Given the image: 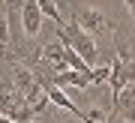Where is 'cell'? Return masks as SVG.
Wrapping results in <instances>:
<instances>
[{"label":"cell","instance_id":"obj_1","mask_svg":"<svg viewBox=\"0 0 135 123\" xmlns=\"http://www.w3.org/2000/svg\"><path fill=\"white\" fill-rule=\"evenodd\" d=\"M57 36H60V42H63V45H69L78 57H81L87 66H96L99 48H96V42H93V36H90V33H84V30L78 27L75 21H63L60 27H57Z\"/></svg>","mask_w":135,"mask_h":123},{"label":"cell","instance_id":"obj_2","mask_svg":"<svg viewBox=\"0 0 135 123\" xmlns=\"http://www.w3.org/2000/svg\"><path fill=\"white\" fill-rule=\"evenodd\" d=\"M0 114L15 123H30L33 120V108L24 102V96L15 90L12 81H0Z\"/></svg>","mask_w":135,"mask_h":123},{"label":"cell","instance_id":"obj_3","mask_svg":"<svg viewBox=\"0 0 135 123\" xmlns=\"http://www.w3.org/2000/svg\"><path fill=\"white\" fill-rule=\"evenodd\" d=\"M114 45H117V57H114V66H111V75H108V81H111V99H114L123 87L135 84V60L129 57V48H126L120 39H114Z\"/></svg>","mask_w":135,"mask_h":123},{"label":"cell","instance_id":"obj_4","mask_svg":"<svg viewBox=\"0 0 135 123\" xmlns=\"http://www.w3.org/2000/svg\"><path fill=\"white\" fill-rule=\"evenodd\" d=\"M12 75H15V90H18L21 96H24L27 105H36V102H48V96H45L42 84H39L36 72L27 66V63H12Z\"/></svg>","mask_w":135,"mask_h":123},{"label":"cell","instance_id":"obj_5","mask_svg":"<svg viewBox=\"0 0 135 123\" xmlns=\"http://www.w3.org/2000/svg\"><path fill=\"white\" fill-rule=\"evenodd\" d=\"M72 21H75L78 27L84 30V33H90V36H108L111 30H114L111 18H108L105 12L93 9V6H75V12H72Z\"/></svg>","mask_w":135,"mask_h":123},{"label":"cell","instance_id":"obj_6","mask_svg":"<svg viewBox=\"0 0 135 123\" xmlns=\"http://www.w3.org/2000/svg\"><path fill=\"white\" fill-rule=\"evenodd\" d=\"M111 123L123 120V123H135V84L123 87L120 93L114 96V108H111Z\"/></svg>","mask_w":135,"mask_h":123},{"label":"cell","instance_id":"obj_7","mask_svg":"<svg viewBox=\"0 0 135 123\" xmlns=\"http://www.w3.org/2000/svg\"><path fill=\"white\" fill-rule=\"evenodd\" d=\"M42 9L36 6V0H21V27H24L27 36H36L39 27H42Z\"/></svg>","mask_w":135,"mask_h":123},{"label":"cell","instance_id":"obj_8","mask_svg":"<svg viewBox=\"0 0 135 123\" xmlns=\"http://www.w3.org/2000/svg\"><path fill=\"white\" fill-rule=\"evenodd\" d=\"M42 54H45V66H48V69H54V72H63V69H66V48H63V42L45 45Z\"/></svg>","mask_w":135,"mask_h":123},{"label":"cell","instance_id":"obj_9","mask_svg":"<svg viewBox=\"0 0 135 123\" xmlns=\"http://www.w3.org/2000/svg\"><path fill=\"white\" fill-rule=\"evenodd\" d=\"M9 42H12V15H9V9L0 6V51Z\"/></svg>","mask_w":135,"mask_h":123},{"label":"cell","instance_id":"obj_10","mask_svg":"<svg viewBox=\"0 0 135 123\" xmlns=\"http://www.w3.org/2000/svg\"><path fill=\"white\" fill-rule=\"evenodd\" d=\"M36 6L42 9V15H45V18H51L57 27L63 24V15H60V9H57V6H54V0H36Z\"/></svg>","mask_w":135,"mask_h":123},{"label":"cell","instance_id":"obj_11","mask_svg":"<svg viewBox=\"0 0 135 123\" xmlns=\"http://www.w3.org/2000/svg\"><path fill=\"white\" fill-rule=\"evenodd\" d=\"M111 75V66H93L90 69V84H102V81H108Z\"/></svg>","mask_w":135,"mask_h":123}]
</instances>
